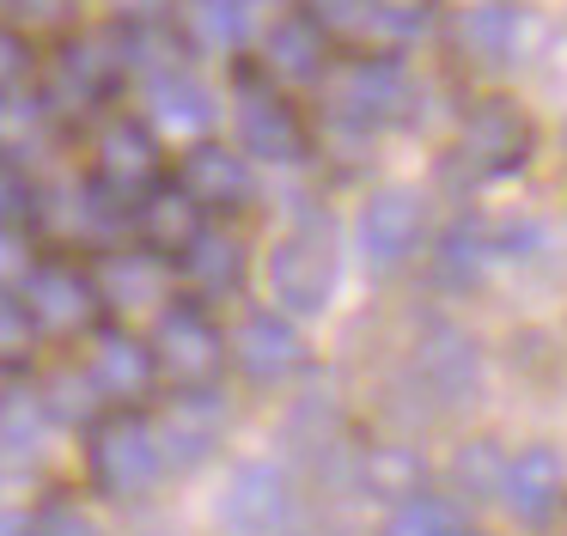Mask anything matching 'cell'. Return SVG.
<instances>
[{"mask_svg":"<svg viewBox=\"0 0 567 536\" xmlns=\"http://www.w3.org/2000/svg\"><path fill=\"white\" fill-rule=\"evenodd\" d=\"M262 280H269V299L281 317H318L336 292V244L323 219H299L293 231H281L262 262Z\"/></svg>","mask_w":567,"mask_h":536,"instance_id":"obj_1","label":"cell"},{"mask_svg":"<svg viewBox=\"0 0 567 536\" xmlns=\"http://www.w3.org/2000/svg\"><path fill=\"white\" fill-rule=\"evenodd\" d=\"M19 305H25L31 329H50V336H80V329L99 323V287H92L86 268L74 262H31L19 280Z\"/></svg>","mask_w":567,"mask_h":536,"instance_id":"obj_2","label":"cell"},{"mask_svg":"<svg viewBox=\"0 0 567 536\" xmlns=\"http://www.w3.org/2000/svg\"><path fill=\"white\" fill-rule=\"evenodd\" d=\"M159 470H165L159 439H153V421H141V414H111L92 433V475H99L104 494L135 499L159 482Z\"/></svg>","mask_w":567,"mask_h":536,"instance_id":"obj_3","label":"cell"},{"mask_svg":"<svg viewBox=\"0 0 567 536\" xmlns=\"http://www.w3.org/2000/svg\"><path fill=\"white\" fill-rule=\"evenodd\" d=\"M147 348H153V365H159L165 378H177L184 390L208 384L226 360V336L214 329L208 311H196V305H165Z\"/></svg>","mask_w":567,"mask_h":536,"instance_id":"obj_4","label":"cell"},{"mask_svg":"<svg viewBox=\"0 0 567 536\" xmlns=\"http://www.w3.org/2000/svg\"><path fill=\"white\" fill-rule=\"evenodd\" d=\"M293 475L281 463H238L233 482H226V499H220V518L233 536H281L293 524Z\"/></svg>","mask_w":567,"mask_h":536,"instance_id":"obj_5","label":"cell"},{"mask_svg":"<svg viewBox=\"0 0 567 536\" xmlns=\"http://www.w3.org/2000/svg\"><path fill=\"white\" fill-rule=\"evenodd\" d=\"M421 226H427V214H421V195L415 189H379L367 207H360V219H354L360 262H367L372 275L403 268L409 256L421 250Z\"/></svg>","mask_w":567,"mask_h":536,"instance_id":"obj_6","label":"cell"},{"mask_svg":"<svg viewBox=\"0 0 567 536\" xmlns=\"http://www.w3.org/2000/svg\"><path fill=\"white\" fill-rule=\"evenodd\" d=\"M159 171H165V153H159V134L147 128L141 116H116V122H104V134H99V189L104 195H116V202H141V195L159 183Z\"/></svg>","mask_w":567,"mask_h":536,"instance_id":"obj_7","label":"cell"},{"mask_svg":"<svg viewBox=\"0 0 567 536\" xmlns=\"http://www.w3.org/2000/svg\"><path fill=\"white\" fill-rule=\"evenodd\" d=\"M153 439H159V457L172 470H196V463L214 457V445L226 439V402L214 396L208 384H189L172 396V409L153 421Z\"/></svg>","mask_w":567,"mask_h":536,"instance_id":"obj_8","label":"cell"},{"mask_svg":"<svg viewBox=\"0 0 567 536\" xmlns=\"http://www.w3.org/2000/svg\"><path fill=\"white\" fill-rule=\"evenodd\" d=\"M494 499L506 506V518H513V524L543 530V524L561 512V499H567V463L555 457L549 445H525L518 457H506Z\"/></svg>","mask_w":567,"mask_h":536,"instance_id":"obj_9","label":"cell"},{"mask_svg":"<svg viewBox=\"0 0 567 536\" xmlns=\"http://www.w3.org/2000/svg\"><path fill=\"white\" fill-rule=\"evenodd\" d=\"M177 189L202 207V214H233L257 195V177H250V158L238 146L220 141H189V153L177 158Z\"/></svg>","mask_w":567,"mask_h":536,"instance_id":"obj_10","label":"cell"},{"mask_svg":"<svg viewBox=\"0 0 567 536\" xmlns=\"http://www.w3.org/2000/svg\"><path fill=\"white\" fill-rule=\"evenodd\" d=\"M226 353L238 360V372H245L250 384H287V378L306 365V336H299L293 317H281V311H250L245 323L233 329Z\"/></svg>","mask_w":567,"mask_h":536,"instance_id":"obj_11","label":"cell"},{"mask_svg":"<svg viewBox=\"0 0 567 536\" xmlns=\"http://www.w3.org/2000/svg\"><path fill=\"white\" fill-rule=\"evenodd\" d=\"M214 116H220V104H214V92H208V85H202L189 68L165 61V68L147 73V128H153V134L202 141V134L214 128Z\"/></svg>","mask_w":567,"mask_h":536,"instance_id":"obj_12","label":"cell"},{"mask_svg":"<svg viewBox=\"0 0 567 536\" xmlns=\"http://www.w3.org/2000/svg\"><path fill=\"white\" fill-rule=\"evenodd\" d=\"M330 104H336L342 122L372 128V122H391L396 110L409 104V80H403L396 61H348V68L330 80Z\"/></svg>","mask_w":567,"mask_h":536,"instance_id":"obj_13","label":"cell"},{"mask_svg":"<svg viewBox=\"0 0 567 536\" xmlns=\"http://www.w3.org/2000/svg\"><path fill=\"white\" fill-rule=\"evenodd\" d=\"M238 153L262 158V165H299L306 128L275 92H238Z\"/></svg>","mask_w":567,"mask_h":536,"instance_id":"obj_14","label":"cell"},{"mask_svg":"<svg viewBox=\"0 0 567 536\" xmlns=\"http://www.w3.org/2000/svg\"><path fill=\"white\" fill-rule=\"evenodd\" d=\"M159 365H153V348L135 341L128 329H99L92 336V353H86V384L111 402H135L153 390Z\"/></svg>","mask_w":567,"mask_h":536,"instance_id":"obj_15","label":"cell"},{"mask_svg":"<svg viewBox=\"0 0 567 536\" xmlns=\"http://www.w3.org/2000/svg\"><path fill=\"white\" fill-rule=\"evenodd\" d=\"M123 68H128V37L86 31V37H74V43L62 49V61H55V92L92 104V97H104L116 80H123Z\"/></svg>","mask_w":567,"mask_h":536,"instance_id":"obj_16","label":"cell"},{"mask_svg":"<svg viewBox=\"0 0 567 536\" xmlns=\"http://www.w3.org/2000/svg\"><path fill=\"white\" fill-rule=\"evenodd\" d=\"M415 372L440 402H464L476 390V341L452 323H427L415 341Z\"/></svg>","mask_w":567,"mask_h":536,"instance_id":"obj_17","label":"cell"},{"mask_svg":"<svg viewBox=\"0 0 567 536\" xmlns=\"http://www.w3.org/2000/svg\"><path fill=\"white\" fill-rule=\"evenodd\" d=\"M135 226H141V238H147L153 256H184L189 244L208 231V214H202L177 183H153L135 202Z\"/></svg>","mask_w":567,"mask_h":536,"instance_id":"obj_18","label":"cell"},{"mask_svg":"<svg viewBox=\"0 0 567 536\" xmlns=\"http://www.w3.org/2000/svg\"><path fill=\"white\" fill-rule=\"evenodd\" d=\"M165 256L153 250H111L99 262V275H92V287H99L104 305H116V311H153V305L165 299Z\"/></svg>","mask_w":567,"mask_h":536,"instance_id":"obj_19","label":"cell"},{"mask_svg":"<svg viewBox=\"0 0 567 536\" xmlns=\"http://www.w3.org/2000/svg\"><path fill=\"white\" fill-rule=\"evenodd\" d=\"M525 146H530V128H525V116H518L513 104H482L476 116L464 122V158L476 171H513V165H525Z\"/></svg>","mask_w":567,"mask_h":536,"instance_id":"obj_20","label":"cell"},{"mask_svg":"<svg viewBox=\"0 0 567 536\" xmlns=\"http://www.w3.org/2000/svg\"><path fill=\"white\" fill-rule=\"evenodd\" d=\"M323 31L306 19V12H293V19H275L269 31H262V68L275 73V80H293V85H306V80H318L323 73Z\"/></svg>","mask_w":567,"mask_h":536,"instance_id":"obj_21","label":"cell"},{"mask_svg":"<svg viewBox=\"0 0 567 536\" xmlns=\"http://www.w3.org/2000/svg\"><path fill=\"white\" fill-rule=\"evenodd\" d=\"M184 37L208 55H233L257 37V0H184Z\"/></svg>","mask_w":567,"mask_h":536,"instance_id":"obj_22","label":"cell"},{"mask_svg":"<svg viewBox=\"0 0 567 536\" xmlns=\"http://www.w3.org/2000/svg\"><path fill=\"white\" fill-rule=\"evenodd\" d=\"M50 426H55V414L38 390H25V384L0 390V451L13 463H38L50 451Z\"/></svg>","mask_w":567,"mask_h":536,"instance_id":"obj_23","label":"cell"},{"mask_svg":"<svg viewBox=\"0 0 567 536\" xmlns=\"http://www.w3.org/2000/svg\"><path fill=\"white\" fill-rule=\"evenodd\" d=\"M494 262H501V256H494V231L470 226V219H457V226L440 238V256H433V268H440L445 287H476Z\"/></svg>","mask_w":567,"mask_h":536,"instance_id":"obj_24","label":"cell"},{"mask_svg":"<svg viewBox=\"0 0 567 536\" xmlns=\"http://www.w3.org/2000/svg\"><path fill=\"white\" fill-rule=\"evenodd\" d=\"M457 43L476 61H513L525 43V19H518V7H470L457 19Z\"/></svg>","mask_w":567,"mask_h":536,"instance_id":"obj_25","label":"cell"},{"mask_svg":"<svg viewBox=\"0 0 567 536\" xmlns=\"http://www.w3.org/2000/svg\"><path fill=\"white\" fill-rule=\"evenodd\" d=\"M43 128H50V104L31 92H0V158H13V165H25L31 146L43 141Z\"/></svg>","mask_w":567,"mask_h":536,"instance_id":"obj_26","label":"cell"},{"mask_svg":"<svg viewBox=\"0 0 567 536\" xmlns=\"http://www.w3.org/2000/svg\"><path fill=\"white\" fill-rule=\"evenodd\" d=\"M433 19H440V0H367L360 31H372L379 43H415L433 31Z\"/></svg>","mask_w":567,"mask_h":536,"instance_id":"obj_27","label":"cell"},{"mask_svg":"<svg viewBox=\"0 0 567 536\" xmlns=\"http://www.w3.org/2000/svg\"><path fill=\"white\" fill-rule=\"evenodd\" d=\"M184 275H189V287H202V292H226L238 280V268H245V256H238V244L233 238H220V231H202L196 244H189L184 256Z\"/></svg>","mask_w":567,"mask_h":536,"instance_id":"obj_28","label":"cell"},{"mask_svg":"<svg viewBox=\"0 0 567 536\" xmlns=\"http://www.w3.org/2000/svg\"><path fill=\"white\" fill-rule=\"evenodd\" d=\"M384 536H464V518H457L452 499H440V494L421 487V494H409V499H396V506H391Z\"/></svg>","mask_w":567,"mask_h":536,"instance_id":"obj_29","label":"cell"},{"mask_svg":"<svg viewBox=\"0 0 567 536\" xmlns=\"http://www.w3.org/2000/svg\"><path fill=\"white\" fill-rule=\"evenodd\" d=\"M421 475H427V463L415 457L409 445H372V457H367V494H379V499H409V494H421Z\"/></svg>","mask_w":567,"mask_h":536,"instance_id":"obj_30","label":"cell"},{"mask_svg":"<svg viewBox=\"0 0 567 536\" xmlns=\"http://www.w3.org/2000/svg\"><path fill=\"white\" fill-rule=\"evenodd\" d=\"M38 202H43V189L31 183V171L13 165V158H0V231L38 219Z\"/></svg>","mask_w":567,"mask_h":536,"instance_id":"obj_31","label":"cell"},{"mask_svg":"<svg viewBox=\"0 0 567 536\" xmlns=\"http://www.w3.org/2000/svg\"><path fill=\"white\" fill-rule=\"evenodd\" d=\"M501 470H506V457L494 451V439H476V445H470L464 457H457V482L476 487V499L501 487Z\"/></svg>","mask_w":567,"mask_h":536,"instance_id":"obj_32","label":"cell"},{"mask_svg":"<svg viewBox=\"0 0 567 536\" xmlns=\"http://www.w3.org/2000/svg\"><path fill=\"white\" fill-rule=\"evenodd\" d=\"M25 73H31V43H25V31L0 19V92H13Z\"/></svg>","mask_w":567,"mask_h":536,"instance_id":"obj_33","label":"cell"},{"mask_svg":"<svg viewBox=\"0 0 567 536\" xmlns=\"http://www.w3.org/2000/svg\"><path fill=\"white\" fill-rule=\"evenodd\" d=\"M31 348V317L19 305V292L0 280V353H25Z\"/></svg>","mask_w":567,"mask_h":536,"instance_id":"obj_34","label":"cell"},{"mask_svg":"<svg viewBox=\"0 0 567 536\" xmlns=\"http://www.w3.org/2000/svg\"><path fill=\"white\" fill-rule=\"evenodd\" d=\"M360 12H367V0H311L306 19L318 31H360Z\"/></svg>","mask_w":567,"mask_h":536,"instance_id":"obj_35","label":"cell"},{"mask_svg":"<svg viewBox=\"0 0 567 536\" xmlns=\"http://www.w3.org/2000/svg\"><path fill=\"white\" fill-rule=\"evenodd\" d=\"M31 536H104V530H99V524H92L80 506H50V512L38 518V530H31Z\"/></svg>","mask_w":567,"mask_h":536,"instance_id":"obj_36","label":"cell"},{"mask_svg":"<svg viewBox=\"0 0 567 536\" xmlns=\"http://www.w3.org/2000/svg\"><path fill=\"white\" fill-rule=\"evenodd\" d=\"M92 396H99V390H92L86 378H55V396H43V402H50V414L80 421V414H92Z\"/></svg>","mask_w":567,"mask_h":536,"instance_id":"obj_37","label":"cell"},{"mask_svg":"<svg viewBox=\"0 0 567 536\" xmlns=\"http://www.w3.org/2000/svg\"><path fill=\"white\" fill-rule=\"evenodd\" d=\"M111 12H123V19H159L165 7H177V0H104Z\"/></svg>","mask_w":567,"mask_h":536,"instance_id":"obj_38","label":"cell"},{"mask_svg":"<svg viewBox=\"0 0 567 536\" xmlns=\"http://www.w3.org/2000/svg\"><path fill=\"white\" fill-rule=\"evenodd\" d=\"M0 536H31V530H25L19 518H7V512H0Z\"/></svg>","mask_w":567,"mask_h":536,"instance_id":"obj_39","label":"cell"}]
</instances>
